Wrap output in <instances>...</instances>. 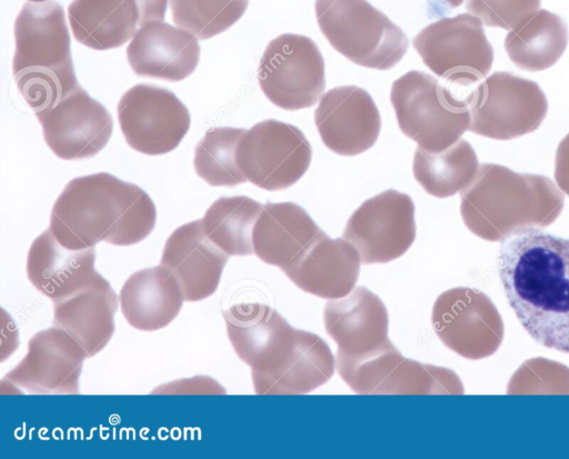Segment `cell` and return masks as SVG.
Listing matches in <instances>:
<instances>
[{"mask_svg":"<svg viewBox=\"0 0 569 459\" xmlns=\"http://www.w3.org/2000/svg\"><path fill=\"white\" fill-rule=\"evenodd\" d=\"M497 270L528 335L569 353V239L535 226L516 228L501 239Z\"/></svg>","mask_w":569,"mask_h":459,"instance_id":"cell-1","label":"cell"},{"mask_svg":"<svg viewBox=\"0 0 569 459\" xmlns=\"http://www.w3.org/2000/svg\"><path fill=\"white\" fill-rule=\"evenodd\" d=\"M157 210L137 184L98 172L67 183L56 200L49 230L66 248H94L100 241L131 246L153 230Z\"/></svg>","mask_w":569,"mask_h":459,"instance_id":"cell-2","label":"cell"},{"mask_svg":"<svg viewBox=\"0 0 569 459\" xmlns=\"http://www.w3.org/2000/svg\"><path fill=\"white\" fill-rule=\"evenodd\" d=\"M460 198L466 226L485 239H502L520 227L547 226L565 203L562 192L548 177L519 173L496 163L480 164Z\"/></svg>","mask_w":569,"mask_h":459,"instance_id":"cell-3","label":"cell"},{"mask_svg":"<svg viewBox=\"0 0 569 459\" xmlns=\"http://www.w3.org/2000/svg\"><path fill=\"white\" fill-rule=\"evenodd\" d=\"M14 40L13 78L34 112L79 86L64 11L57 1L24 3L14 21Z\"/></svg>","mask_w":569,"mask_h":459,"instance_id":"cell-4","label":"cell"},{"mask_svg":"<svg viewBox=\"0 0 569 459\" xmlns=\"http://www.w3.org/2000/svg\"><path fill=\"white\" fill-rule=\"evenodd\" d=\"M469 92L451 89L431 74L411 70L393 81L390 101L402 133L418 147L438 152L469 130Z\"/></svg>","mask_w":569,"mask_h":459,"instance_id":"cell-5","label":"cell"},{"mask_svg":"<svg viewBox=\"0 0 569 459\" xmlns=\"http://www.w3.org/2000/svg\"><path fill=\"white\" fill-rule=\"evenodd\" d=\"M315 9L322 34L356 64L388 70L409 48L403 31L367 0H316Z\"/></svg>","mask_w":569,"mask_h":459,"instance_id":"cell-6","label":"cell"},{"mask_svg":"<svg viewBox=\"0 0 569 459\" xmlns=\"http://www.w3.org/2000/svg\"><path fill=\"white\" fill-rule=\"evenodd\" d=\"M423 63L450 86L471 91L489 73L493 49L479 18L461 13L425 27L412 40Z\"/></svg>","mask_w":569,"mask_h":459,"instance_id":"cell-7","label":"cell"},{"mask_svg":"<svg viewBox=\"0 0 569 459\" xmlns=\"http://www.w3.org/2000/svg\"><path fill=\"white\" fill-rule=\"evenodd\" d=\"M469 131L498 140L515 139L537 130L548 113L545 92L536 81L497 71L467 97Z\"/></svg>","mask_w":569,"mask_h":459,"instance_id":"cell-8","label":"cell"},{"mask_svg":"<svg viewBox=\"0 0 569 459\" xmlns=\"http://www.w3.org/2000/svg\"><path fill=\"white\" fill-rule=\"evenodd\" d=\"M341 379L361 395L461 393L455 372L403 357L389 340L371 353L336 360Z\"/></svg>","mask_w":569,"mask_h":459,"instance_id":"cell-9","label":"cell"},{"mask_svg":"<svg viewBox=\"0 0 569 459\" xmlns=\"http://www.w3.org/2000/svg\"><path fill=\"white\" fill-rule=\"evenodd\" d=\"M258 81L274 106L291 111L309 108L326 88L325 60L309 37L283 33L266 47Z\"/></svg>","mask_w":569,"mask_h":459,"instance_id":"cell-10","label":"cell"},{"mask_svg":"<svg viewBox=\"0 0 569 459\" xmlns=\"http://www.w3.org/2000/svg\"><path fill=\"white\" fill-rule=\"evenodd\" d=\"M312 148L303 132L274 119L246 131L237 149V162L247 180L269 191L296 183L309 169Z\"/></svg>","mask_w":569,"mask_h":459,"instance_id":"cell-11","label":"cell"},{"mask_svg":"<svg viewBox=\"0 0 569 459\" xmlns=\"http://www.w3.org/2000/svg\"><path fill=\"white\" fill-rule=\"evenodd\" d=\"M118 119L127 143L149 156L176 149L190 128L189 110L178 97L147 83L136 84L122 94Z\"/></svg>","mask_w":569,"mask_h":459,"instance_id":"cell-12","label":"cell"},{"mask_svg":"<svg viewBox=\"0 0 569 459\" xmlns=\"http://www.w3.org/2000/svg\"><path fill=\"white\" fill-rule=\"evenodd\" d=\"M343 238L361 263H386L401 257L416 239L415 204L395 189L367 199L348 219Z\"/></svg>","mask_w":569,"mask_h":459,"instance_id":"cell-13","label":"cell"},{"mask_svg":"<svg viewBox=\"0 0 569 459\" xmlns=\"http://www.w3.org/2000/svg\"><path fill=\"white\" fill-rule=\"evenodd\" d=\"M223 318L233 350L251 368L253 385L272 376L289 361L298 329L273 308L242 302L224 310Z\"/></svg>","mask_w":569,"mask_h":459,"instance_id":"cell-14","label":"cell"},{"mask_svg":"<svg viewBox=\"0 0 569 459\" xmlns=\"http://www.w3.org/2000/svg\"><path fill=\"white\" fill-rule=\"evenodd\" d=\"M51 151L63 160L87 159L109 142L113 120L107 108L80 86L47 109L34 112Z\"/></svg>","mask_w":569,"mask_h":459,"instance_id":"cell-15","label":"cell"},{"mask_svg":"<svg viewBox=\"0 0 569 459\" xmlns=\"http://www.w3.org/2000/svg\"><path fill=\"white\" fill-rule=\"evenodd\" d=\"M86 358L82 347L54 326L31 337L27 355L3 379L30 393H78Z\"/></svg>","mask_w":569,"mask_h":459,"instance_id":"cell-16","label":"cell"},{"mask_svg":"<svg viewBox=\"0 0 569 459\" xmlns=\"http://www.w3.org/2000/svg\"><path fill=\"white\" fill-rule=\"evenodd\" d=\"M315 123L328 149L340 156H356L376 143L381 118L366 90L341 86L321 97L315 110Z\"/></svg>","mask_w":569,"mask_h":459,"instance_id":"cell-17","label":"cell"},{"mask_svg":"<svg viewBox=\"0 0 569 459\" xmlns=\"http://www.w3.org/2000/svg\"><path fill=\"white\" fill-rule=\"evenodd\" d=\"M323 319L327 333L338 346L336 360L365 357L389 341L387 308L365 287L330 299Z\"/></svg>","mask_w":569,"mask_h":459,"instance_id":"cell-18","label":"cell"},{"mask_svg":"<svg viewBox=\"0 0 569 459\" xmlns=\"http://www.w3.org/2000/svg\"><path fill=\"white\" fill-rule=\"evenodd\" d=\"M229 257L208 238L199 219L180 226L169 236L160 266L178 280L184 300L194 302L216 292Z\"/></svg>","mask_w":569,"mask_h":459,"instance_id":"cell-19","label":"cell"},{"mask_svg":"<svg viewBox=\"0 0 569 459\" xmlns=\"http://www.w3.org/2000/svg\"><path fill=\"white\" fill-rule=\"evenodd\" d=\"M361 258L345 238H330L322 230L282 271L301 290L325 299L351 292L360 272Z\"/></svg>","mask_w":569,"mask_h":459,"instance_id":"cell-20","label":"cell"},{"mask_svg":"<svg viewBox=\"0 0 569 459\" xmlns=\"http://www.w3.org/2000/svg\"><path fill=\"white\" fill-rule=\"evenodd\" d=\"M127 59L139 77L177 82L196 70L200 46L191 32L154 20L137 30L127 48Z\"/></svg>","mask_w":569,"mask_h":459,"instance_id":"cell-21","label":"cell"},{"mask_svg":"<svg viewBox=\"0 0 569 459\" xmlns=\"http://www.w3.org/2000/svg\"><path fill=\"white\" fill-rule=\"evenodd\" d=\"M94 261V248L68 249L48 229L29 248L27 276L40 293L54 302L102 278Z\"/></svg>","mask_w":569,"mask_h":459,"instance_id":"cell-22","label":"cell"},{"mask_svg":"<svg viewBox=\"0 0 569 459\" xmlns=\"http://www.w3.org/2000/svg\"><path fill=\"white\" fill-rule=\"evenodd\" d=\"M53 303V325L68 332L88 358L113 336L118 298L103 277Z\"/></svg>","mask_w":569,"mask_h":459,"instance_id":"cell-23","label":"cell"},{"mask_svg":"<svg viewBox=\"0 0 569 459\" xmlns=\"http://www.w3.org/2000/svg\"><path fill=\"white\" fill-rule=\"evenodd\" d=\"M184 295L174 276L162 266L132 273L119 295L128 323L142 331L167 327L178 316Z\"/></svg>","mask_w":569,"mask_h":459,"instance_id":"cell-24","label":"cell"},{"mask_svg":"<svg viewBox=\"0 0 569 459\" xmlns=\"http://www.w3.org/2000/svg\"><path fill=\"white\" fill-rule=\"evenodd\" d=\"M320 228L309 213L295 202H267L253 228V253L281 270L312 242Z\"/></svg>","mask_w":569,"mask_h":459,"instance_id":"cell-25","label":"cell"},{"mask_svg":"<svg viewBox=\"0 0 569 459\" xmlns=\"http://www.w3.org/2000/svg\"><path fill=\"white\" fill-rule=\"evenodd\" d=\"M68 17L74 39L96 50L121 47L140 21L134 0H73Z\"/></svg>","mask_w":569,"mask_h":459,"instance_id":"cell-26","label":"cell"},{"mask_svg":"<svg viewBox=\"0 0 569 459\" xmlns=\"http://www.w3.org/2000/svg\"><path fill=\"white\" fill-rule=\"evenodd\" d=\"M336 359L323 339L298 329L289 361L276 373L253 385L258 395H302L326 383L333 375Z\"/></svg>","mask_w":569,"mask_h":459,"instance_id":"cell-27","label":"cell"},{"mask_svg":"<svg viewBox=\"0 0 569 459\" xmlns=\"http://www.w3.org/2000/svg\"><path fill=\"white\" fill-rule=\"evenodd\" d=\"M568 40V28L562 18L546 9H538L507 33L505 49L520 69L541 71L560 59Z\"/></svg>","mask_w":569,"mask_h":459,"instance_id":"cell-28","label":"cell"},{"mask_svg":"<svg viewBox=\"0 0 569 459\" xmlns=\"http://www.w3.org/2000/svg\"><path fill=\"white\" fill-rule=\"evenodd\" d=\"M481 297L467 288L438 296L432 308V326L438 338L466 358L481 356Z\"/></svg>","mask_w":569,"mask_h":459,"instance_id":"cell-29","label":"cell"},{"mask_svg":"<svg viewBox=\"0 0 569 459\" xmlns=\"http://www.w3.org/2000/svg\"><path fill=\"white\" fill-rule=\"evenodd\" d=\"M478 169L476 151L461 138L438 152L418 147L412 163L415 179L427 193L437 198H448L466 189Z\"/></svg>","mask_w":569,"mask_h":459,"instance_id":"cell-30","label":"cell"},{"mask_svg":"<svg viewBox=\"0 0 569 459\" xmlns=\"http://www.w3.org/2000/svg\"><path fill=\"white\" fill-rule=\"evenodd\" d=\"M262 208L246 196L221 197L206 211L203 230L228 256L252 255V232Z\"/></svg>","mask_w":569,"mask_h":459,"instance_id":"cell-31","label":"cell"},{"mask_svg":"<svg viewBox=\"0 0 569 459\" xmlns=\"http://www.w3.org/2000/svg\"><path fill=\"white\" fill-rule=\"evenodd\" d=\"M246 131L242 128H213L197 144L194 170L208 184L234 187L247 181L237 162V149Z\"/></svg>","mask_w":569,"mask_h":459,"instance_id":"cell-32","label":"cell"},{"mask_svg":"<svg viewBox=\"0 0 569 459\" xmlns=\"http://www.w3.org/2000/svg\"><path fill=\"white\" fill-rule=\"evenodd\" d=\"M249 0H170L173 22L199 40L210 39L233 26Z\"/></svg>","mask_w":569,"mask_h":459,"instance_id":"cell-33","label":"cell"},{"mask_svg":"<svg viewBox=\"0 0 569 459\" xmlns=\"http://www.w3.org/2000/svg\"><path fill=\"white\" fill-rule=\"evenodd\" d=\"M539 6L540 0H467L466 9L487 27L511 30Z\"/></svg>","mask_w":569,"mask_h":459,"instance_id":"cell-34","label":"cell"},{"mask_svg":"<svg viewBox=\"0 0 569 459\" xmlns=\"http://www.w3.org/2000/svg\"><path fill=\"white\" fill-rule=\"evenodd\" d=\"M192 380H180L159 387L153 392L157 393H224V389L221 388L211 378L204 377V379L198 385H191Z\"/></svg>","mask_w":569,"mask_h":459,"instance_id":"cell-35","label":"cell"},{"mask_svg":"<svg viewBox=\"0 0 569 459\" xmlns=\"http://www.w3.org/2000/svg\"><path fill=\"white\" fill-rule=\"evenodd\" d=\"M555 180L558 188L569 196V133L557 147L555 157Z\"/></svg>","mask_w":569,"mask_h":459,"instance_id":"cell-36","label":"cell"},{"mask_svg":"<svg viewBox=\"0 0 569 459\" xmlns=\"http://www.w3.org/2000/svg\"><path fill=\"white\" fill-rule=\"evenodd\" d=\"M140 12L139 26L149 21H163L168 0H134Z\"/></svg>","mask_w":569,"mask_h":459,"instance_id":"cell-37","label":"cell"},{"mask_svg":"<svg viewBox=\"0 0 569 459\" xmlns=\"http://www.w3.org/2000/svg\"><path fill=\"white\" fill-rule=\"evenodd\" d=\"M445 1L450 8H457L463 2V0H445Z\"/></svg>","mask_w":569,"mask_h":459,"instance_id":"cell-38","label":"cell"},{"mask_svg":"<svg viewBox=\"0 0 569 459\" xmlns=\"http://www.w3.org/2000/svg\"><path fill=\"white\" fill-rule=\"evenodd\" d=\"M31 2H43V1H48V0H29Z\"/></svg>","mask_w":569,"mask_h":459,"instance_id":"cell-39","label":"cell"}]
</instances>
